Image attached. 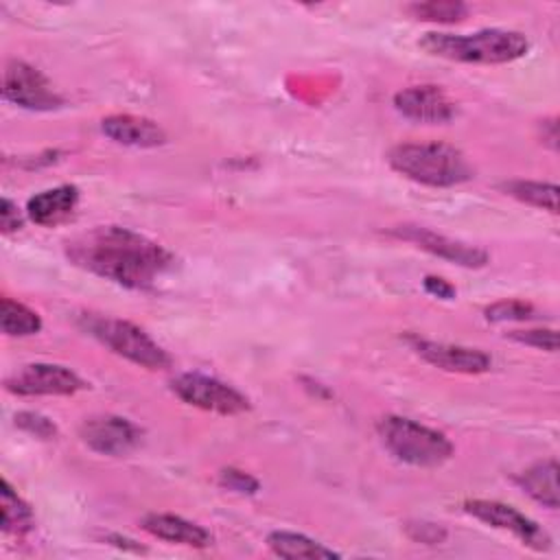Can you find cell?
Wrapping results in <instances>:
<instances>
[{
	"instance_id": "obj_14",
	"label": "cell",
	"mask_w": 560,
	"mask_h": 560,
	"mask_svg": "<svg viewBox=\"0 0 560 560\" xmlns=\"http://www.w3.org/2000/svg\"><path fill=\"white\" fill-rule=\"evenodd\" d=\"M101 131L116 144L136 147V149H153L166 142L164 129L144 116L133 114H112L101 120Z\"/></svg>"
},
{
	"instance_id": "obj_10",
	"label": "cell",
	"mask_w": 560,
	"mask_h": 560,
	"mask_svg": "<svg viewBox=\"0 0 560 560\" xmlns=\"http://www.w3.org/2000/svg\"><path fill=\"white\" fill-rule=\"evenodd\" d=\"M392 236L400 238V241H409L413 243L416 247L438 256V258H444L448 262H455V265H462V267H470V269H479V267H486L490 262V256L486 249L477 247V245H468V243H462V241H455V238H448L440 232H433L429 228H422V225H396L389 230Z\"/></svg>"
},
{
	"instance_id": "obj_16",
	"label": "cell",
	"mask_w": 560,
	"mask_h": 560,
	"mask_svg": "<svg viewBox=\"0 0 560 560\" xmlns=\"http://www.w3.org/2000/svg\"><path fill=\"white\" fill-rule=\"evenodd\" d=\"M79 203V188L72 184H61L33 195L26 203V214L33 223L42 228H52L63 223Z\"/></svg>"
},
{
	"instance_id": "obj_22",
	"label": "cell",
	"mask_w": 560,
	"mask_h": 560,
	"mask_svg": "<svg viewBox=\"0 0 560 560\" xmlns=\"http://www.w3.org/2000/svg\"><path fill=\"white\" fill-rule=\"evenodd\" d=\"M407 11L416 20L455 24L468 15V4L459 0H431V2H411L407 4Z\"/></svg>"
},
{
	"instance_id": "obj_5",
	"label": "cell",
	"mask_w": 560,
	"mask_h": 560,
	"mask_svg": "<svg viewBox=\"0 0 560 560\" xmlns=\"http://www.w3.org/2000/svg\"><path fill=\"white\" fill-rule=\"evenodd\" d=\"M79 326L90 337H94L105 348H109L114 354L144 370H166L173 363L171 354L133 322L109 317V315L83 313L79 317Z\"/></svg>"
},
{
	"instance_id": "obj_9",
	"label": "cell",
	"mask_w": 560,
	"mask_h": 560,
	"mask_svg": "<svg viewBox=\"0 0 560 560\" xmlns=\"http://www.w3.org/2000/svg\"><path fill=\"white\" fill-rule=\"evenodd\" d=\"M4 385L18 396H72L88 387L77 372L59 363H26Z\"/></svg>"
},
{
	"instance_id": "obj_15",
	"label": "cell",
	"mask_w": 560,
	"mask_h": 560,
	"mask_svg": "<svg viewBox=\"0 0 560 560\" xmlns=\"http://www.w3.org/2000/svg\"><path fill=\"white\" fill-rule=\"evenodd\" d=\"M142 529L149 532L153 538L171 545H184L192 549H206L212 545V534L206 527L177 514H147L142 518Z\"/></svg>"
},
{
	"instance_id": "obj_26",
	"label": "cell",
	"mask_w": 560,
	"mask_h": 560,
	"mask_svg": "<svg viewBox=\"0 0 560 560\" xmlns=\"http://www.w3.org/2000/svg\"><path fill=\"white\" fill-rule=\"evenodd\" d=\"M219 486L230 492H236V494H256L260 488L256 477H252L249 472L238 470V468H223L219 472Z\"/></svg>"
},
{
	"instance_id": "obj_11",
	"label": "cell",
	"mask_w": 560,
	"mask_h": 560,
	"mask_svg": "<svg viewBox=\"0 0 560 560\" xmlns=\"http://www.w3.org/2000/svg\"><path fill=\"white\" fill-rule=\"evenodd\" d=\"M79 435L94 453L101 455H127L140 444L142 429L122 416H92L85 418Z\"/></svg>"
},
{
	"instance_id": "obj_19",
	"label": "cell",
	"mask_w": 560,
	"mask_h": 560,
	"mask_svg": "<svg viewBox=\"0 0 560 560\" xmlns=\"http://www.w3.org/2000/svg\"><path fill=\"white\" fill-rule=\"evenodd\" d=\"M501 190L521 203L542 208L551 214L558 212V186L549 182H536V179H510L501 184Z\"/></svg>"
},
{
	"instance_id": "obj_25",
	"label": "cell",
	"mask_w": 560,
	"mask_h": 560,
	"mask_svg": "<svg viewBox=\"0 0 560 560\" xmlns=\"http://www.w3.org/2000/svg\"><path fill=\"white\" fill-rule=\"evenodd\" d=\"M15 424L22 431H26V433H31V435H35L39 440H50V438L57 435L55 422L50 418L37 413V411H20V413H15Z\"/></svg>"
},
{
	"instance_id": "obj_30",
	"label": "cell",
	"mask_w": 560,
	"mask_h": 560,
	"mask_svg": "<svg viewBox=\"0 0 560 560\" xmlns=\"http://www.w3.org/2000/svg\"><path fill=\"white\" fill-rule=\"evenodd\" d=\"M542 142H547L551 149L558 147V122L556 118H549V120H542Z\"/></svg>"
},
{
	"instance_id": "obj_3",
	"label": "cell",
	"mask_w": 560,
	"mask_h": 560,
	"mask_svg": "<svg viewBox=\"0 0 560 560\" xmlns=\"http://www.w3.org/2000/svg\"><path fill=\"white\" fill-rule=\"evenodd\" d=\"M433 57L462 63H510L527 55L529 42L518 31L483 28L475 33H424L418 42Z\"/></svg>"
},
{
	"instance_id": "obj_24",
	"label": "cell",
	"mask_w": 560,
	"mask_h": 560,
	"mask_svg": "<svg viewBox=\"0 0 560 560\" xmlns=\"http://www.w3.org/2000/svg\"><path fill=\"white\" fill-rule=\"evenodd\" d=\"M510 339L538 348V350H547V352H556L558 350V332L553 328H527V330H512Z\"/></svg>"
},
{
	"instance_id": "obj_20",
	"label": "cell",
	"mask_w": 560,
	"mask_h": 560,
	"mask_svg": "<svg viewBox=\"0 0 560 560\" xmlns=\"http://www.w3.org/2000/svg\"><path fill=\"white\" fill-rule=\"evenodd\" d=\"M0 326L7 337H31L42 330V317L31 306L11 298H2Z\"/></svg>"
},
{
	"instance_id": "obj_23",
	"label": "cell",
	"mask_w": 560,
	"mask_h": 560,
	"mask_svg": "<svg viewBox=\"0 0 560 560\" xmlns=\"http://www.w3.org/2000/svg\"><path fill=\"white\" fill-rule=\"evenodd\" d=\"M488 322L501 324V322H525L536 317V308L525 300H499L483 311Z\"/></svg>"
},
{
	"instance_id": "obj_13",
	"label": "cell",
	"mask_w": 560,
	"mask_h": 560,
	"mask_svg": "<svg viewBox=\"0 0 560 560\" xmlns=\"http://www.w3.org/2000/svg\"><path fill=\"white\" fill-rule=\"evenodd\" d=\"M407 341L420 359H424L427 363H431L444 372L483 374L492 368V359L479 348L431 341V339H422V337H407Z\"/></svg>"
},
{
	"instance_id": "obj_18",
	"label": "cell",
	"mask_w": 560,
	"mask_h": 560,
	"mask_svg": "<svg viewBox=\"0 0 560 560\" xmlns=\"http://www.w3.org/2000/svg\"><path fill=\"white\" fill-rule=\"evenodd\" d=\"M267 547L287 560H298V558H306V560H319V558H339L337 551H332L330 547L308 538L306 534H298V532H287V529H276L267 536Z\"/></svg>"
},
{
	"instance_id": "obj_6",
	"label": "cell",
	"mask_w": 560,
	"mask_h": 560,
	"mask_svg": "<svg viewBox=\"0 0 560 560\" xmlns=\"http://www.w3.org/2000/svg\"><path fill=\"white\" fill-rule=\"evenodd\" d=\"M173 394L190 407L219 416H238L249 411V398L236 387L199 372H186L171 381Z\"/></svg>"
},
{
	"instance_id": "obj_8",
	"label": "cell",
	"mask_w": 560,
	"mask_h": 560,
	"mask_svg": "<svg viewBox=\"0 0 560 560\" xmlns=\"http://www.w3.org/2000/svg\"><path fill=\"white\" fill-rule=\"evenodd\" d=\"M464 512L494 529L514 534L523 545H527L534 551H547L551 547L549 534L536 521H532L529 516H525L523 512L508 503L492 499H470L464 501Z\"/></svg>"
},
{
	"instance_id": "obj_4",
	"label": "cell",
	"mask_w": 560,
	"mask_h": 560,
	"mask_svg": "<svg viewBox=\"0 0 560 560\" xmlns=\"http://www.w3.org/2000/svg\"><path fill=\"white\" fill-rule=\"evenodd\" d=\"M383 446L402 464L435 468L455 453L453 442L438 429L405 416H385L376 424Z\"/></svg>"
},
{
	"instance_id": "obj_27",
	"label": "cell",
	"mask_w": 560,
	"mask_h": 560,
	"mask_svg": "<svg viewBox=\"0 0 560 560\" xmlns=\"http://www.w3.org/2000/svg\"><path fill=\"white\" fill-rule=\"evenodd\" d=\"M409 536L418 542H429V545H435V542H442L446 538V532L444 527L435 525V523H427V521H420V523H413L407 527Z\"/></svg>"
},
{
	"instance_id": "obj_2",
	"label": "cell",
	"mask_w": 560,
	"mask_h": 560,
	"mask_svg": "<svg viewBox=\"0 0 560 560\" xmlns=\"http://www.w3.org/2000/svg\"><path fill=\"white\" fill-rule=\"evenodd\" d=\"M387 162L402 177L431 188H448L475 177L468 158L457 147L438 140L396 144Z\"/></svg>"
},
{
	"instance_id": "obj_29",
	"label": "cell",
	"mask_w": 560,
	"mask_h": 560,
	"mask_svg": "<svg viewBox=\"0 0 560 560\" xmlns=\"http://www.w3.org/2000/svg\"><path fill=\"white\" fill-rule=\"evenodd\" d=\"M422 284H424L427 293H431V295H435L440 300H453L457 295L455 287L451 282H446L444 278H438V276H427L422 280Z\"/></svg>"
},
{
	"instance_id": "obj_1",
	"label": "cell",
	"mask_w": 560,
	"mask_h": 560,
	"mask_svg": "<svg viewBox=\"0 0 560 560\" xmlns=\"http://www.w3.org/2000/svg\"><path fill=\"white\" fill-rule=\"evenodd\" d=\"M66 254L77 267L127 289H149L175 265L164 245L122 225L92 228L68 241Z\"/></svg>"
},
{
	"instance_id": "obj_21",
	"label": "cell",
	"mask_w": 560,
	"mask_h": 560,
	"mask_svg": "<svg viewBox=\"0 0 560 560\" xmlns=\"http://www.w3.org/2000/svg\"><path fill=\"white\" fill-rule=\"evenodd\" d=\"M0 508H2V532L4 534H24L33 527V510L31 505L11 488L7 479H2L0 490Z\"/></svg>"
},
{
	"instance_id": "obj_7",
	"label": "cell",
	"mask_w": 560,
	"mask_h": 560,
	"mask_svg": "<svg viewBox=\"0 0 560 560\" xmlns=\"http://www.w3.org/2000/svg\"><path fill=\"white\" fill-rule=\"evenodd\" d=\"M2 94L9 103L31 112H50L63 105V96L52 88L48 77L20 59L7 63L2 77Z\"/></svg>"
},
{
	"instance_id": "obj_28",
	"label": "cell",
	"mask_w": 560,
	"mask_h": 560,
	"mask_svg": "<svg viewBox=\"0 0 560 560\" xmlns=\"http://www.w3.org/2000/svg\"><path fill=\"white\" fill-rule=\"evenodd\" d=\"M0 225L4 234H11L22 228V217L18 212V206L9 197H4L0 203Z\"/></svg>"
},
{
	"instance_id": "obj_12",
	"label": "cell",
	"mask_w": 560,
	"mask_h": 560,
	"mask_svg": "<svg viewBox=\"0 0 560 560\" xmlns=\"http://www.w3.org/2000/svg\"><path fill=\"white\" fill-rule=\"evenodd\" d=\"M394 107L398 114L413 122L444 125L455 118L457 107L440 85H409L394 94Z\"/></svg>"
},
{
	"instance_id": "obj_17",
	"label": "cell",
	"mask_w": 560,
	"mask_h": 560,
	"mask_svg": "<svg viewBox=\"0 0 560 560\" xmlns=\"http://www.w3.org/2000/svg\"><path fill=\"white\" fill-rule=\"evenodd\" d=\"M518 486L523 488L525 494H529L536 503L556 510L560 505V494H558V462L556 459H542L525 468L516 477Z\"/></svg>"
}]
</instances>
